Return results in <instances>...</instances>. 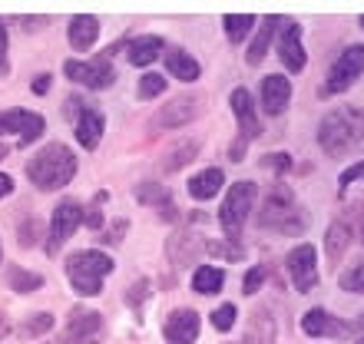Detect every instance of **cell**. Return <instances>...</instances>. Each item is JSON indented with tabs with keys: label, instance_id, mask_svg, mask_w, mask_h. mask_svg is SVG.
<instances>
[{
	"label": "cell",
	"instance_id": "1",
	"mask_svg": "<svg viewBox=\"0 0 364 344\" xmlns=\"http://www.w3.org/2000/svg\"><path fill=\"white\" fill-rule=\"evenodd\" d=\"M318 143L328 156H348L358 146H364V109L355 106H341L321 119L318 129Z\"/></svg>",
	"mask_w": 364,
	"mask_h": 344
},
{
	"label": "cell",
	"instance_id": "2",
	"mask_svg": "<svg viewBox=\"0 0 364 344\" xmlns=\"http://www.w3.org/2000/svg\"><path fill=\"white\" fill-rule=\"evenodd\" d=\"M73 176H77V156L70 153L63 143L43 146V149L27 163V179L43 192L63 189V186H70Z\"/></svg>",
	"mask_w": 364,
	"mask_h": 344
},
{
	"label": "cell",
	"instance_id": "3",
	"mask_svg": "<svg viewBox=\"0 0 364 344\" xmlns=\"http://www.w3.org/2000/svg\"><path fill=\"white\" fill-rule=\"evenodd\" d=\"M113 272V258L103 255L96 249H87V252H77V255L67 258V278L70 285L77 288V295L83 298H93L100 295L103 288V278Z\"/></svg>",
	"mask_w": 364,
	"mask_h": 344
},
{
	"label": "cell",
	"instance_id": "4",
	"mask_svg": "<svg viewBox=\"0 0 364 344\" xmlns=\"http://www.w3.org/2000/svg\"><path fill=\"white\" fill-rule=\"evenodd\" d=\"M295 192L288 189L285 182H275L265 192V202H262L259 212V225L262 229H278V232H301L305 229V219L295 222Z\"/></svg>",
	"mask_w": 364,
	"mask_h": 344
},
{
	"label": "cell",
	"instance_id": "5",
	"mask_svg": "<svg viewBox=\"0 0 364 344\" xmlns=\"http://www.w3.org/2000/svg\"><path fill=\"white\" fill-rule=\"evenodd\" d=\"M252 202H255V182H235L229 189V195H225V202H222L219 222L222 229L229 232L232 242H239L242 225H245V219L252 212Z\"/></svg>",
	"mask_w": 364,
	"mask_h": 344
},
{
	"label": "cell",
	"instance_id": "6",
	"mask_svg": "<svg viewBox=\"0 0 364 344\" xmlns=\"http://www.w3.org/2000/svg\"><path fill=\"white\" fill-rule=\"evenodd\" d=\"M63 73H67L73 83H83L90 90H106V86L113 83V60H109V50L100 53V57L87 60V63H80V60H67L63 63Z\"/></svg>",
	"mask_w": 364,
	"mask_h": 344
},
{
	"label": "cell",
	"instance_id": "7",
	"mask_svg": "<svg viewBox=\"0 0 364 344\" xmlns=\"http://www.w3.org/2000/svg\"><path fill=\"white\" fill-rule=\"evenodd\" d=\"M364 70V47L361 43H355V47H348L341 57L335 60V67H331V73H328V83L321 93L331 96V93H345L348 86L358 80V73Z\"/></svg>",
	"mask_w": 364,
	"mask_h": 344
},
{
	"label": "cell",
	"instance_id": "8",
	"mask_svg": "<svg viewBox=\"0 0 364 344\" xmlns=\"http://www.w3.org/2000/svg\"><path fill=\"white\" fill-rule=\"evenodd\" d=\"M199 113H202V96L199 93H192V96L186 93V96L169 100L149 123H153V129H176V126H186L189 119H196Z\"/></svg>",
	"mask_w": 364,
	"mask_h": 344
},
{
	"label": "cell",
	"instance_id": "9",
	"mask_svg": "<svg viewBox=\"0 0 364 344\" xmlns=\"http://www.w3.org/2000/svg\"><path fill=\"white\" fill-rule=\"evenodd\" d=\"M100 335H103V318L96 315V311L73 308L67 328H63V335L57 338V344H96Z\"/></svg>",
	"mask_w": 364,
	"mask_h": 344
},
{
	"label": "cell",
	"instance_id": "10",
	"mask_svg": "<svg viewBox=\"0 0 364 344\" xmlns=\"http://www.w3.org/2000/svg\"><path fill=\"white\" fill-rule=\"evenodd\" d=\"M83 222V205L77 202H63L53 209V219H50V235H47V252L50 255H57L63 249V242L77 232V225Z\"/></svg>",
	"mask_w": 364,
	"mask_h": 344
},
{
	"label": "cell",
	"instance_id": "11",
	"mask_svg": "<svg viewBox=\"0 0 364 344\" xmlns=\"http://www.w3.org/2000/svg\"><path fill=\"white\" fill-rule=\"evenodd\" d=\"M315 249L311 245H298L291 255H288V275H291V285L295 291L308 295L311 288L318 285V265H315Z\"/></svg>",
	"mask_w": 364,
	"mask_h": 344
},
{
	"label": "cell",
	"instance_id": "12",
	"mask_svg": "<svg viewBox=\"0 0 364 344\" xmlns=\"http://www.w3.org/2000/svg\"><path fill=\"white\" fill-rule=\"evenodd\" d=\"M4 133H20V146H30L43 136V116L27 109H7L0 113V136Z\"/></svg>",
	"mask_w": 364,
	"mask_h": 344
},
{
	"label": "cell",
	"instance_id": "13",
	"mask_svg": "<svg viewBox=\"0 0 364 344\" xmlns=\"http://www.w3.org/2000/svg\"><path fill=\"white\" fill-rule=\"evenodd\" d=\"M232 113H235V123H239L242 139H255V136H262V123H259V116H255L252 93L245 90V86H235V90H232Z\"/></svg>",
	"mask_w": 364,
	"mask_h": 344
},
{
	"label": "cell",
	"instance_id": "14",
	"mask_svg": "<svg viewBox=\"0 0 364 344\" xmlns=\"http://www.w3.org/2000/svg\"><path fill=\"white\" fill-rule=\"evenodd\" d=\"M163 335L169 344H192L199 338V315L192 308H179V311H173L166 318Z\"/></svg>",
	"mask_w": 364,
	"mask_h": 344
},
{
	"label": "cell",
	"instance_id": "15",
	"mask_svg": "<svg viewBox=\"0 0 364 344\" xmlns=\"http://www.w3.org/2000/svg\"><path fill=\"white\" fill-rule=\"evenodd\" d=\"M288 100H291V80H285L282 73H269L262 80V109L269 116L285 113Z\"/></svg>",
	"mask_w": 364,
	"mask_h": 344
},
{
	"label": "cell",
	"instance_id": "16",
	"mask_svg": "<svg viewBox=\"0 0 364 344\" xmlns=\"http://www.w3.org/2000/svg\"><path fill=\"white\" fill-rule=\"evenodd\" d=\"M301 328H305V335L311 338H348L351 335V325H345V321H338L335 315H328V311H321V308H311L305 318H301Z\"/></svg>",
	"mask_w": 364,
	"mask_h": 344
},
{
	"label": "cell",
	"instance_id": "17",
	"mask_svg": "<svg viewBox=\"0 0 364 344\" xmlns=\"http://www.w3.org/2000/svg\"><path fill=\"white\" fill-rule=\"evenodd\" d=\"M278 57H282L285 70H291V73H301V70H305V50H301V27H298V23H288V27L282 30Z\"/></svg>",
	"mask_w": 364,
	"mask_h": 344
},
{
	"label": "cell",
	"instance_id": "18",
	"mask_svg": "<svg viewBox=\"0 0 364 344\" xmlns=\"http://www.w3.org/2000/svg\"><path fill=\"white\" fill-rule=\"evenodd\" d=\"M205 252V242H202V235H196V232H176L173 239H169V258H173V265H189V262H196V258Z\"/></svg>",
	"mask_w": 364,
	"mask_h": 344
},
{
	"label": "cell",
	"instance_id": "19",
	"mask_svg": "<svg viewBox=\"0 0 364 344\" xmlns=\"http://www.w3.org/2000/svg\"><path fill=\"white\" fill-rule=\"evenodd\" d=\"M77 139L83 149H96L100 139H103V116L96 109H83L77 116Z\"/></svg>",
	"mask_w": 364,
	"mask_h": 344
},
{
	"label": "cell",
	"instance_id": "20",
	"mask_svg": "<svg viewBox=\"0 0 364 344\" xmlns=\"http://www.w3.org/2000/svg\"><path fill=\"white\" fill-rule=\"evenodd\" d=\"M100 37V20L96 17H73L70 20V47L73 50H90Z\"/></svg>",
	"mask_w": 364,
	"mask_h": 344
},
{
	"label": "cell",
	"instance_id": "21",
	"mask_svg": "<svg viewBox=\"0 0 364 344\" xmlns=\"http://www.w3.org/2000/svg\"><path fill=\"white\" fill-rule=\"evenodd\" d=\"M222 182H225V176H222V169H205L199 172V176H192L189 179V195L192 199H215V192L222 189Z\"/></svg>",
	"mask_w": 364,
	"mask_h": 344
},
{
	"label": "cell",
	"instance_id": "22",
	"mask_svg": "<svg viewBox=\"0 0 364 344\" xmlns=\"http://www.w3.org/2000/svg\"><path fill=\"white\" fill-rule=\"evenodd\" d=\"M199 153V139H182L173 149H166L163 159H159V172H176L186 163H192V156Z\"/></svg>",
	"mask_w": 364,
	"mask_h": 344
},
{
	"label": "cell",
	"instance_id": "23",
	"mask_svg": "<svg viewBox=\"0 0 364 344\" xmlns=\"http://www.w3.org/2000/svg\"><path fill=\"white\" fill-rule=\"evenodd\" d=\"M159 53H163V40L153 37V33H149V37H136L133 43H129V63H133V67H149Z\"/></svg>",
	"mask_w": 364,
	"mask_h": 344
},
{
	"label": "cell",
	"instance_id": "24",
	"mask_svg": "<svg viewBox=\"0 0 364 344\" xmlns=\"http://www.w3.org/2000/svg\"><path fill=\"white\" fill-rule=\"evenodd\" d=\"M166 70L173 73L176 80H199V63L186 53V50H166Z\"/></svg>",
	"mask_w": 364,
	"mask_h": 344
},
{
	"label": "cell",
	"instance_id": "25",
	"mask_svg": "<svg viewBox=\"0 0 364 344\" xmlns=\"http://www.w3.org/2000/svg\"><path fill=\"white\" fill-rule=\"evenodd\" d=\"M282 23V17H265L262 20V30H259V37H255V43L249 47V63L252 67H259L262 60H265V50H269L272 37H275V27Z\"/></svg>",
	"mask_w": 364,
	"mask_h": 344
},
{
	"label": "cell",
	"instance_id": "26",
	"mask_svg": "<svg viewBox=\"0 0 364 344\" xmlns=\"http://www.w3.org/2000/svg\"><path fill=\"white\" fill-rule=\"evenodd\" d=\"M222 281H225V272H222V268H212V265H199L196 268V275H192V288H196L199 295L219 291Z\"/></svg>",
	"mask_w": 364,
	"mask_h": 344
},
{
	"label": "cell",
	"instance_id": "27",
	"mask_svg": "<svg viewBox=\"0 0 364 344\" xmlns=\"http://www.w3.org/2000/svg\"><path fill=\"white\" fill-rule=\"evenodd\" d=\"M348 242H351V232L348 225L335 222L331 229H328V239H325V252H328V262H338V258L348 252Z\"/></svg>",
	"mask_w": 364,
	"mask_h": 344
},
{
	"label": "cell",
	"instance_id": "28",
	"mask_svg": "<svg viewBox=\"0 0 364 344\" xmlns=\"http://www.w3.org/2000/svg\"><path fill=\"white\" fill-rule=\"evenodd\" d=\"M222 23H225V37H229L232 43H242V40L249 37V30H252V23H255V17H252V14H229Z\"/></svg>",
	"mask_w": 364,
	"mask_h": 344
},
{
	"label": "cell",
	"instance_id": "29",
	"mask_svg": "<svg viewBox=\"0 0 364 344\" xmlns=\"http://www.w3.org/2000/svg\"><path fill=\"white\" fill-rule=\"evenodd\" d=\"M205 252L215 258H222V262H239L242 255H245V249H242L239 242L232 239H215V242H205Z\"/></svg>",
	"mask_w": 364,
	"mask_h": 344
},
{
	"label": "cell",
	"instance_id": "30",
	"mask_svg": "<svg viewBox=\"0 0 364 344\" xmlns=\"http://www.w3.org/2000/svg\"><path fill=\"white\" fill-rule=\"evenodd\" d=\"M7 275H10V288H14V291H20V295L43 285V278H40V275H33V272H23V268H17V265H10Z\"/></svg>",
	"mask_w": 364,
	"mask_h": 344
},
{
	"label": "cell",
	"instance_id": "31",
	"mask_svg": "<svg viewBox=\"0 0 364 344\" xmlns=\"http://www.w3.org/2000/svg\"><path fill=\"white\" fill-rule=\"evenodd\" d=\"M53 328V315L50 311H37V315H30L23 325H20V338H37L43 335V331H50Z\"/></svg>",
	"mask_w": 364,
	"mask_h": 344
},
{
	"label": "cell",
	"instance_id": "32",
	"mask_svg": "<svg viewBox=\"0 0 364 344\" xmlns=\"http://www.w3.org/2000/svg\"><path fill=\"white\" fill-rule=\"evenodd\" d=\"M136 199H139V202H156V205H163V202H169V192H166L163 186H156V182H143V186L136 189Z\"/></svg>",
	"mask_w": 364,
	"mask_h": 344
},
{
	"label": "cell",
	"instance_id": "33",
	"mask_svg": "<svg viewBox=\"0 0 364 344\" xmlns=\"http://www.w3.org/2000/svg\"><path fill=\"white\" fill-rule=\"evenodd\" d=\"M341 288H345V291H364V258L341 275Z\"/></svg>",
	"mask_w": 364,
	"mask_h": 344
},
{
	"label": "cell",
	"instance_id": "34",
	"mask_svg": "<svg viewBox=\"0 0 364 344\" xmlns=\"http://www.w3.org/2000/svg\"><path fill=\"white\" fill-rule=\"evenodd\" d=\"M166 90V80L159 77V73H146L143 80H139V96L143 100H153V96H159Z\"/></svg>",
	"mask_w": 364,
	"mask_h": 344
},
{
	"label": "cell",
	"instance_id": "35",
	"mask_svg": "<svg viewBox=\"0 0 364 344\" xmlns=\"http://www.w3.org/2000/svg\"><path fill=\"white\" fill-rule=\"evenodd\" d=\"M262 169H272V172H278V176H285V172L291 169V156L288 153H265L262 156Z\"/></svg>",
	"mask_w": 364,
	"mask_h": 344
},
{
	"label": "cell",
	"instance_id": "36",
	"mask_svg": "<svg viewBox=\"0 0 364 344\" xmlns=\"http://www.w3.org/2000/svg\"><path fill=\"white\" fill-rule=\"evenodd\" d=\"M265 278H269V265H255L249 275H245V281H242V291H245V295H255Z\"/></svg>",
	"mask_w": 364,
	"mask_h": 344
},
{
	"label": "cell",
	"instance_id": "37",
	"mask_svg": "<svg viewBox=\"0 0 364 344\" xmlns=\"http://www.w3.org/2000/svg\"><path fill=\"white\" fill-rule=\"evenodd\" d=\"M37 242H40V222L27 219L23 225H20V245H23V249H33Z\"/></svg>",
	"mask_w": 364,
	"mask_h": 344
},
{
	"label": "cell",
	"instance_id": "38",
	"mask_svg": "<svg viewBox=\"0 0 364 344\" xmlns=\"http://www.w3.org/2000/svg\"><path fill=\"white\" fill-rule=\"evenodd\" d=\"M212 325H215V331H232V325H235V308L222 305L219 311L212 315Z\"/></svg>",
	"mask_w": 364,
	"mask_h": 344
},
{
	"label": "cell",
	"instance_id": "39",
	"mask_svg": "<svg viewBox=\"0 0 364 344\" xmlns=\"http://www.w3.org/2000/svg\"><path fill=\"white\" fill-rule=\"evenodd\" d=\"M146 295H149V281H146V278H139V281H133V285H129V291H126V301H129L133 308H139L146 301Z\"/></svg>",
	"mask_w": 364,
	"mask_h": 344
},
{
	"label": "cell",
	"instance_id": "40",
	"mask_svg": "<svg viewBox=\"0 0 364 344\" xmlns=\"http://www.w3.org/2000/svg\"><path fill=\"white\" fill-rule=\"evenodd\" d=\"M358 179H364V163H358V166L341 172V186H351V182H358Z\"/></svg>",
	"mask_w": 364,
	"mask_h": 344
},
{
	"label": "cell",
	"instance_id": "41",
	"mask_svg": "<svg viewBox=\"0 0 364 344\" xmlns=\"http://www.w3.org/2000/svg\"><path fill=\"white\" fill-rule=\"evenodd\" d=\"M123 232H126V222H123V219H119V222H116L113 229L106 232V235H103V239H100V242H106V245H109V242H113V245H116V242L123 239Z\"/></svg>",
	"mask_w": 364,
	"mask_h": 344
},
{
	"label": "cell",
	"instance_id": "42",
	"mask_svg": "<svg viewBox=\"0 0 364 344\" xmlns=\"http://www.w3.org/2000/svg\"><path fill=\"white\" fill-rule=\"evenodd\" d=\"M245 146H249V139H235V143H232V149H229V159L232 163H242V156H245Z\"/></svg>",
	"mask_w": 364,
	"mask_h": 344
},
{
	"label": "cell",
	"instance_id": "43",
	"mask_svg": "<svg viewBox=\"0 0 364 344\" xmlns=\"http://www.w3.org/2000/svg\"><path fill=\"white\" fill-rule=\"evenodd\" d=\"M47 90H50V73H40V77L33 80V93H40V96H43V93H47Z\"/></svg>",
	"mask_w": 364,
	"mask_h": 344
},
{
	"label": "cell",
	"instance_id": "44",
	"mask_svg": "<svg viewBox=\"0 0 364 344\" xmlns=\"http://www.w3.org/2000/svg\"><path fill=\"white\" fill-rule=\"evenodd\" d=\"M87 225H90V229H100V225H103V215H100V209H87Z\"/></svg>",
	"mask_w": 364,
	"mask_h": 344
},
{
	"label": "cell",
	"instance_id": "45",
	"mask_svg": "<svg viewBox=\"0 0 364 344\" xmlns=\"http://www.w3.org/2000/svg\"><path fill=\"white\" fill-rule=\"evenodd\" d=\"M4 57H7V27L0 20V67H4Z\"/></svg>",
	"mask_w": 364,
	"mask_h": 344
},
{
	"label": "cell",
	"instance_id": "46",
	"mask_svg": "<svg viewBox=\"0 0 364 344\" xmlns=\"http://www.w3.org/2000/svg\"><path fill=\"white\" fill-rule=\"evenodd\" d=\"M10 192H14V179L0 172V199H4V195H10Z\"/></svg>",
	"mask_w": 364,
	"mask_h": 344
},
{
	"label": "cell",
	"instance_id": "47",
	"mask_svg": "<svg viewBox=\"0 0 364 344\" xmlns=\"http://www.w3.org/2000/svg\"><path fill=\"white\" fill-rule=\"evenodd\" d=\"M7 153H10V146L4 143V146H0V159H4V156H7Z\"/></svg>",
	"mask_w": 364,
	"mask_h": 344
},
{
	"label": "cell",
	"instance_id": "48",
	"mask_svg": "<svg viewBox=\"0 0 364 344\" xmlns=\"http://www.w3.org/2000/svg\"><path fill=\"white\" fill-rule=\"evenodd\" d=\"M361 239H364V225H361Z\"/></svg>",
	"mask_w": 364,
	"mask_h": 344
},
{
	"label": "cell",
	"instance_id": "49",
	"mask_svg": "<svg viewBox=\"0 0 364 344\" xmlns=\"http://www.w3.org/2000/svg\"><path fill=\"white\" fill-rule=\"evenodd\" d=\"M358 344H364V338H361V341H358Z\"/></svg>",
	"mask_w": 364,
	"mask_h": 344
},
{
	"label": "cell",
	"instance_id": "50",
	"mask_svg": "<svg viewBox=\"0 0 364 344\" xmlns=\"http://www.w3.org/2000/svg\"><path fill=\"white\" fill-rule=\"evenodd\" d=\"M361 23H364V17H361Z\"/></svg>",
	"mask_w": 364,
	"mask_h": 344
}]
</instances>
